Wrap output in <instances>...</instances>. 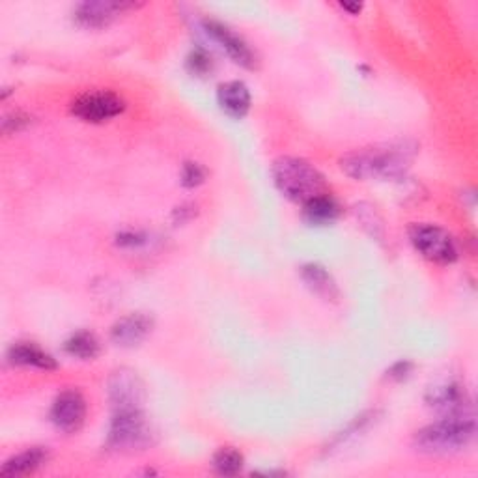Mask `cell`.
Segmentation results:
<instances>
[{
  "mask_svg": "<svg viewBox=\"0 0 478 478\" xmlns=\"http://www.w3.org/2000/svg\"><path fill=\"white\" fill-rule=\"evenodd\" d=\"M411 152L406 144H387L376 148L357 149L353 154L342 158V170L361 182L368 179H395L400 177L409 167Z\"/></svg>",
  "mask_w": 478,
  "mask_h": 478,
  "instance_id": "6da1fadb",
  "label": "cell"
},
{
  "mask_svg": "<svg viewBox=\"0 0 478 478\" xmlns=\"http://www.w3.org/2000/svg\"><path fill=\"white\" fill-rule=\"evenodd\" d=\"M476 434V425L471 415L441 416L434 425L416 432L415 448L430 456L456 454L467 448Z\"/></svg>",
  "mask_w": 478,
  "mask_h": 478,
  "instance_id": "7a4b0ae2",
  "label": "cell"
},
{
  "mask_svg": "<svg viewBox=\"0 0 478 478\" xmlns=\"http://www.w3.org/2000/svg\"><path fill=\"white\" fill-rule=\"evenodd\" d=\"M273 179L279 191L293 202H309L325 193L323 176L305 159L281 158L273 163Z\"/></svg>",
  "mask_w": 478,
  "mask_h": 478,
  "instance_id": "3957f363",
  "label": "cell"
},
{
  "mask_svg": "<svg viewBox=\"0 0 478 478\" xmlns=\"http://www.w3.org/2000/svg\"><path fill=\"white\" fill-rule=\"evenodd\" d=\"M154 430L142 409L114 411L107 437V446L118 453L144 451L154 443Z\"/></svg>",
  "mask_w": 478,
  "mask_h": 478,
  "instance_id": "277c9868",
  "label": "cell"
},
{
  "mask_svg": "<svg viewBox=\"0 0 478 478\" xmlns=\"http://www.w3.org/2000/svg\"><path fill=\"white\" fill-rule=\"evenodd\" d=\"M413 247L426 260L435 263H453L458 258V249L453 235L435 225H415L409 230Z\"/></svg>",
  "mask_w": 478,
  "mask_h": 478,
  "instance_id": "5b68a950",
  "label": "cell"
},
{
  "mask_svg": "<svg viewBox=\"0 0 478 478\" xmlns=\"http://www.w3.org/2000/svg\"><path fill=\"white\" fill-rule=\"evenodd\" d=\"M107 395L112 411L142 409L146 398L142 379L137 376V372L129 368H120L112 372L107 383Z\"/></svg>",
  "mask_w": 478,
  "mask_h": 478,
  "instance_id": "8992f818",
  "label": "cell"
},
{
  "mask_svg": "<svg viewBox=\"0 0 478 478\" xmlns=\"http://www.w3.org/2000/svg\"><path fill=\"white\" fill-rule=\"evenodd\" d=\"M428 406L441 413V416L451 415H471V400L465 387L456 379H445L428 388Z\"/></svg>",
  "mask_w": 478,
  "mask_h": 478,
  "instance_id": "52a82bcc",
  "label": "cell"
},
{
  "mask_svg": "<svg viewBox=\"0 0 478 478\" xmlns=\"http://www.w3.org/2000/svg\"><path fill=\"white\" fill-rule=\"evenodd\" d=\"M124 109H126L124 101L112 92L84 94L79 100H75L72 105V112L77 118H81L82 122H90V124H103L107 120H112L118 114H122Z\"/></svg>",
  "mask_w": 478,
  "mask_h": 478,
  "instance_id": "ba28073f",
  "label": "cell"
},
{
  "mask_svg": "<svg viewBox=\"0 0 478 478\" xmlns=\"http://www.w3.org/2000/svg\"><path fill=\"white\" fill-rule=\"evenodd\" d=\"M86 418V402L82 395L75 388L60 393L51 407V421L53 425L66 434H73L81 430Z\"/></svg>",
  "mask_w": 478,
  "mask_h": 478,
  "instance_id": "9c48e42d",
  "label": "cell"
},
{
  "mask_svg": "<svg viewBox=\"0 0 478 478\" xmlns=\"http://www.w3.org/2000/svg\"><path fill=\"white\" fill-rule=\"evenodd\" d=\"M204 28H206L207 36H212L228 53V56L234 60L235 64L244 66V68H254V64H256L254 53L251 51V47L242 38L234 34L228 26H225L223 23L214 21V19H206Z\"/></svg>",
  "mask_w": 478,
  "mask_h": 478,
  "instance_id": "30bf717a",
  "label": "cell"
},
{
  "mask_svg": "<svg viewBox=\"0 0 478 478\" xmlns=\"http://www.w3.org/2000/svg\"><path fill=\"white\" fill-rule=\"evenodd\" d=\"M131 8H135L133 3H82L75 10V21L86 28H103Z\"/></svg>",
  "mask_w": 478,
  "mask_h": 478,
  "instance_id": "8fae6325",
  "label": "cell"
},
{
  "mask_svg": "<svg viewBox=\"0 0 478 478\" xmlns=\"http://www.w3.org/2000/svg\"><path fill=\"white\" fill-rule=\"evenodd\" d=\"M154 321L146 314H129L118 320L110 329V339L116 346L133 348L140 344L149 333H152Z\"/></svg>",
  "mask_w": 478,
  "mask_h": 478,
  "instance_id": "7c38bea8",
  "label": "cell"
},
{
  "mask_svg": "<svg viewBox=\"0 0 478 478\" xmlns=\"http://www.w3.org/2000/svg\"><path fill=\"white\" fill-rule=\"evenodd\" d=\"M217 101L228 116L244 118L251 109V92L244 82L230 81L219 86Z\"/></svg>",
  "mask_w": 478,
  "mask_h": 478,
  "instance_id": "4fadbf2b",
  "label": "cell"
},
{
  "mask_svg": "<svg viewBox=\"0 0 478 478\" xmlns=\"http://www.w3.org/2000/svg\"><path fill=\"white\" fill-rule=\"evenodd\" d=\"M8 361L17 367H30V368H40V370H54L56 361L45 353L42 348L30 342H19L10 348L8 351Z\"/></svg>",
  "mask_w": 478,
  "mask_h": 478,
  "instance_id": "5bb4252c",
  "label": "cell"
},
{
  "mask_svg": "<svg viewBox=\"0 0 478 478\" xmlns=\"http://www.w3.org/2000/svg\"><path fill=\"white\" fill-rule=\"evenodd\" d=\"M47 458H49V454H47L45 448H42V446L28 448V451H23V453L12 456L3 467H0V474L3 476L30 474V473H34L36 469H40L47 462Z\"/></svg>",
  "mask_w": 478,
  "mask_h": 478,
  "instance_id": "9a60e30c",
  "label": "cell"
},
{
  "mask_svg": "<svg viewBox=\"0 0 478 478\" xmlns=\"http://www.w3.org/2000/svg\"><path fill=\"white\" fill-rule=\"evenodd\" d=\"M301 279L303 282L321 299H327V301H333V299L339 297V288L335 279L329 275L327 269L318 263H309L301 269Z\"/></svg>",
  "mask_w": 478,
  "mask_h": 478,
  "instance_id": "2e32d148",
  "label": "cell"
},
{
  "mask_svg": "<svg viewBox=\"0 0 478 478\" xmlns=\"http://www.w3.org/2000/svg\"><path fill=\"white\" fill-rule=\"evenodd\" d=\"M340 214V207L333 196L327 193L318 195L305 202V219L311 225H331Z\"/></svg>",
  "mask_w": 478,
  "mask_h": 478,
  "instance_id": "e0dca14e",
  "label": "cell"
},
{
  "mask_svg": "<svg viewBox=\"0 0 478 478\" xmlns=\"http://www.w3.org/2000/svg\"><path fill=\"white\" fill-rule=\"evenodd\" d=\"M64 349L72 357H77V358H82V361H88V358H94L100 353V342H98V339L92 333L81 331V333H75L72 339L66 340Z\"/></svg>",
  "mask_w": 478,
  "mask_h": 478,
  "instance_id": "ac0fdd59",
  "label": "cell"
},
{
  "mask_svg": "<svg viewBox=\"0 0 478 478\" xmlns=\"http://www.w3.org/2000/svg\"><path fill=\"white\" fill-rule=\"evenodd\" d=\"M214 469L223 476H234L244 469V456L232 446L221 448L214 456Z\"/></svg>",
  "mask_w": 478,
  "mask_h": 478,
  "instance_id": "d6986e66",
  "label": "cell"
},
{
  "mask_svg": "<svg viewBox=\"0 0 478 478\" xmlns=\"http://www.w3.org/2000/svg\"><path fill=\"white\" fill-rule=\"evenodd\" d=\"M204 177H206V172L200 165L196 163H186L184 167V172H182V184L186 187H196L204 182Z\"/></svg>",
  "mask_w": 478,
  "mask_h": 478,
  "instance_id": "ffe728a7",
  "label": "cell"
},
{
  "mask_svg": "<svg viewBox=\"0 0 478 478\" xmlns=\"http://www.w3.org/2000/svg\"><path fill=\"white\" fill-rule=\"evenodd\" d=\"M189 68L193 73H206L209 68H212V58H209V54L202 49H196L191 56H189Z\"/></svg>",
  "mask_w": 478,
  "mask_h": 478,
  "instance_id": "44dd1931",
  "label": "cell"
},
{
  "mask_svg": "<svg viewBox=\"0 0 478 478\" xmlns=\"http://www.w3.org/2000/svg\"><path fill=\"white\" fill-rule=\"evenodd\" d=\"M30 124V118L21 114V112H15L12 116H6L5 122H3V131L5 133H17L21 129H24L26 126Z\"/></svg>",
  "mask_w": 478,
  "mask_h": 478,
  "instance_id": "7402d4cb",
  "label": "cell"
},
{
  "mask_svg": "<svg viewBox=\"0 0 478 478\" xmlns=\"http://www.w3.org/2000/svg\"><path fill=\"white\" fill-rule=\"evenodd\" d=\"M409 372H411V363H407V361H398L397 365L391 367V370H388L387 374H388V378H391V379H398V381H400V379L407 378Z\"/></svg>",
  "mask_w": 478,
  "mask_h": 478,
  "instance_id": "603a6c76",
  "label": "cell"
},
{
  "mask_svg": "<svg viewBox=\"0 0 478 478\" xmlns=\"http://www.w3.org/2000/svg\"><path fill=\"white\" fill-rule=\"evenodd\" d=\"M344 10H348V12H351V14H358V12H361L363 10V6L361 5H340Z\"/></svg>",
  "mask_w": 478,
  "mask_h": 478,
  "instance_id": "cb8c5ba5",
  "label": "cell"
}]
</instances>
